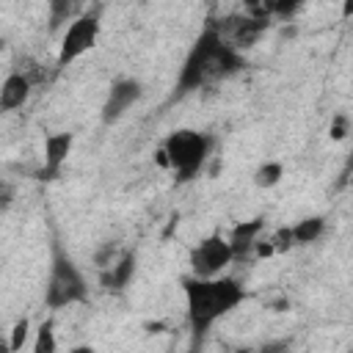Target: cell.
<instances>
[{
  "instance_id": "cell-1",
  "label": "cell",
  "mask_w": 353,
  "mask_h": 353,
  "mask_svg": "<svg viewBox=\"0 0 353 353\" xmlns=\"http://www.w3.org/2000/svg\"><path fill=\"white\" fill-rule=\"evenodd\" d=\"M243 66H245V61L237 52V47L232 41H226L218 28H204L196 36V41L190 44V50L179 66L176 97L199 91L210 83L226 80V77L243 72Z\"/></svg>"
},
{
  "instance_id": "cell-2",
  "label": "cell",
  "mask_w": 353,
  "mask_h": 353,
  "mask_svg": "<svg viewBox=\"0 0 353 353\" xmlns=\"http://www.w3.org/2000/svg\"><path fill=\"white\" fill-rule=\"evenodd\" d=\"M185 303H188V323L196 336H204L221 317L234 312L245 301V290L234 276H185L182 279Z\"/></svg>"
},
{
  "instance_id": "cell-3",
  "label": "cell",
  "mask_w": 353,
  "mask_h": 353,
  "mask_svg": "<svg viewBox=\"0 0 353 353\" xmlns=\"http://www.w3.org/2000/svg\"><path fill=\"white\" fill-rule=\"evenodd\" d=\"M210 152H212V138L207 132L182 127L165 135L157 154H160V163L174 171L176 182H188L199 176V171L207 165Z\"/></svg>"
},
{
  "instance_id": "cell-4",
  "label": "cell",
  "mask_w": 353,
  "mask_h": 353,
  "mask_svg": "<svg viewBox=\"0 0 353 353\" xmlns=\"http://www.w3.org/2000/svg\"><path fill=\"white\" fill-rule=\"evenodd\" d=\"M88 298V281L80 270V265L61 248H52V259H50V273H47V284H44V306L50 312L74 306L80 301Z\"/></svg>"
},
{
  "instance_id": "cell-5",
  "label": "cell",
  "mask_w": 353,
  "mask_h": 353,
  "mask_svg": "<svg viewBox=\"0 0 353 353\" xmlns=\"http://www.w3.org/2000/svg\"><path fill=\"white\" fill-rule=\"evenodd\" d=\"M97 39H99V17L91 11V14H77L63 36H61V44H58V58L55 63L58 66H69L74 63L77 58H83L88 50L97 47Z\"/></svg>"
},
{
  "instance_id": "cell-6",
  "label": "cell",
  "mask_w": 353,
  "mask_h": 353,
  "mask_svg": "<svg viewBox=\"0 0 353 353\" xmlns=\"http://www.w3.org/2000/svg\"><path fill=\"white\" fill-rule=\"evenodd\" d=\"M232 262H234V251L229 245V237H223V234H207V237H201L190 248V254H188L190 273L193 276H201V279L221 276Z\"/></svg>"
},
{
  "instance_id": "cell-7",
  "label": "cell",
  "mask_w": 353,
  "mask_h": 353,
  "mask_svg": "<svg viewBox=\"0 0 353 353\" xmlns=\"http://www.w3.org/2000/svg\"><path fill=\"white\" fill-rule=\"evenodd\" d=\"M141 97H143V85L135 77H119V80H113L110 88H108V97L102 102V110H99L102 121L105 124H116L132 105L141 102Z\"/></svg>"
},
{
  "instance_id": "cell-8",
  "label": "cell",
  "mask_w": 353,
  "mask_h": 353,
  "mask_svg": "<svg viewBox=\"0 0 353 353\" xmlns=\"http://www.w3.org/2000/svg\"><path fill=\"white\" fill-rule=\"evenodd\" d=\"M72 146H74V132H50L44 138V146H41V179H55L61 176L69 154H72Z\"/></svg>"
},
{
  "instance_id": "cell-9",
  "label": "cell",
  "mask_w": 353,
  "mask_h": 353,
  "mask_svg": "<svg viewBox=\"0 0 353 353\" xmlns=\"http://www.w3.org/2000/svg\"><path fill=\"white\" fill-rule=\"evenodd\" d=\"M30 91H33V83H30V77H28L25 72H11V74H6V80H3V85H0V108H3L6 113L19 110L22 105H28Z\"/></svg>"
},
{
  "instance_id": "cell-10",
  "label": "cell",
  "mask_w": 353,
  "mask_h": 353,
  "mask_svg": "<svg viewBox=\"0 0 353 353\" xmlns=\"http://www.w3.org/2000/svg\"><path fill=\"white\" fill-rule=\"evenodd\" d=\"M262 229H265L262 218L243 221V223H237V226L232 229V234H229V245H232V251H234V259H243V256H248L251 251H256V243H259Z\"/></svg>"
},
{
  "instance_id": "cell-11",
  "label": "cell",
  "mask_w": 353,
  "mask_h": 353,
  "mask_svg": "<svg viewBox=\"0 0 353 353\" xmlns=\"http://www.w3.org/2000/svg\"><path fill=\"white\" fill-rule=\"evenodd\" d=\"M132 273H135V256H132V254H121L119 262L105 265V270H102V276H99V284H102L105 290H121V287L130 284Z\"/></svg>"
},
{
  "instance_id": "cell-12",
  "label": "cell",
  "mask_w": 353,
  "mask_h": 353,
  "mask_svg": "<svg viewBox=\"0 0 353 353\" xmlns=\"http://www.w3.org/2000/svg\"><path fill=\"white\" fill-rule=\"evenodd\" d=\"M290 232H292V243H295V245L317 243V240L323 237V232H325V218H323V215H306V218H301L298 223H292Z\"/></svg>"
},
{
  "instance_id": "cell-13",
  "label": "cell",
  "mask_w": 353,
  "mask_h": 353,
  "mask_svg": "<svg viewBox=\"0 0 353 353\" xmlns=\"http://www.w3.org/2000/svg\"><path fill=\"white\" fill-rule=\"evenodd\" d=\"M281 176H284V163H279V160H265V163L254 171V185L270 190V188H276V185L281 182Z\"/></svg>"
},
{
  "instance_id": "cell-14",
  "label": "cell",
  "mask_w": 353,
  "mask_h": 353,
  "mask_svg": "<svg viewBox=\"0 0 353 353\" xmlns=\"http://www.w3.org/2000/svg\"><path fill=\"white\" fill-rule=\"evenodd\" d=\"M58 350V342H55V331H52V320L47 317L39 331H36V339H33V353H55Z\"/></svg>"
},
{
  "instance_id": "cell-15",
  "label": "cell",
  "mask_w": 353,
  "mask_h": 353,
  "mask_svg": "<svg viewBox=\"0 0 353 353\" xmlns=\"http://www.w3.org/2000/svg\"><path fill=\"white\" fill-rule=\"evenodd\" d=\"M28 336H30V320H28V317H22V320H17V323H14V328H11L8 350H11V353L22 350V347L28 345Z\"/></svg>"
},
{
  "instance_id": "cell-16",
  "label": "cell",
  "mask_w": 353,
  "mask_h": 353,
  "mask_svg": "<svg viewBox=\"0 0 353 353\" xmlns=\"http://www.w3.org/2000/svg\"><path fill=\"white\" fill-rule=\"evenodd\" d=\"M72 8H74V0H50V25L58 28L63 25L66 19L72 22Z\"/></svg>"
},
{
  "instance_id": "cell-17",
  "label": "cell",
  "mask_w": 353,
  "mask_h": 353,
  "mask_svg": "<svg viewBox=\"0 0 353 353\" xmlns=\"http://www.w3.org/2000/svg\"><path fill=\"white\" fill-rule=\"evenodd\" d=\"M303 3L306 0H273V14L279 19H290V17H295L303 8Z\"/></svg>"
},
{
  "instance_id": "cell-18",
  "label": "cell",
  "mask_w": 353,
  "mask_h": 353,
  "mask_svg": "<svg viewBox=\"0 0 353 353\" xmlns=\"http://www.w3.org/2000/svg\"><path fill=\"white\" fill-rule=\"evenodd\" d=\"M342 124H345V119L336 116V121H334V127H331V138H336V141L345 138V127H342Z\"/></svg>"
},
{
  "instance_id": "cell-19",
  "label": "cell",
  "mask_w": 353,
  "mask_h": 353,
  "mask_svg": "<svg viewBox=\"0 0 353 353\" xmlns=\"http://www.w3.org/2000/svg\"><path fill=\"white\" fill-rule=\"evenodd\" d=\"M339 14H342V19H353V0H339Z\"/></svg>"
},
{
  "instance_id": "cell-20",
  "label": "cell",
  "mask_w": 353,
  "mask_h": 353,
  "mask_svg": "<svg viewBox=\"0 0 353 353\" xmlns=\"http://www.w3.org/2000/svg\"><path fill=\"white\" fill-rule=\"evenodd\" d=\"M243 3H245L248 8H256V6H259V0H243Z\"/></svg>"
}]
</instances>
